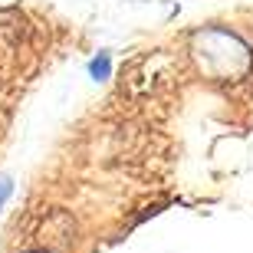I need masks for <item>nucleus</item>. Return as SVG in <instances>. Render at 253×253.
I'll list each match as a JSON object with an SVG mask.
<instances>
[{
    "mask_svg": "<svg viewBox=\"0 0 253 253\" xmlns=\"http://www.w3.org/2000/svg\"><path fill=\"white\" fill-rule=\"evenodd\" d=\"M194 56L201 63V69H207L217 79H234V76H244L250 69V49L234 37V33H224V30H207V33H197L194 37Z\"/></svg>",
    "mask_w": 253,
    "mask_h": 253,
    "instance_id": "f257e3e1",
    "label": "nucleus"
},
{
    "mask_svg": "<svg viewBox=\"0 0 253 253\" xmlns=\"http://www.w3.org/2000/svg\"><path fill=\"white\" fill-rule=\"evenodd\" d=\"M89 73H92L95 79H105V76H109V56H105V53H99V56L89 63Z\"/></svg>",
    "mask_w": 253,
    "mask_h": 253,
    "instance_id": "f03ea898",
    "label": "nucleus"
},
{
    "mask_svg": "<svg viewBox=\"0 0 253 253\" xmlns=\"http://www.w3.org/2000/svg\"><path fill=\"white\" fill-rule=\"evenodd\" d=\"M10 197V178H3L0 174V207H3V201Z\"/></svg>",
    "mask_w": 253,
    "mask_h": 253,
    "instance_id": "7ed1b4c3",
    "label": "nucleus"
}]
</instances>
